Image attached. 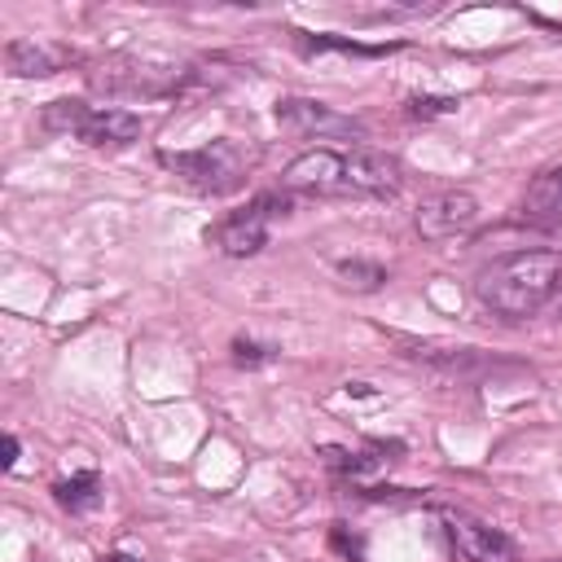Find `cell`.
<instances>
[{"label":"cell","mask_w":562,"mask_h":562,"mask_svg":"<svg viewBox=\"0 0 562 562\" xmlns=\"http://www.w3.org/2000/svg\"><path fill=\"white\" fill-rule=\"evenodd\" d=\"M259 562H263V558H259Z\"/></svg>","instance_id":"19"},{"label":"cell","mask_w":562,"mask_h":562,"mask_svg":"<svg viewBox=\"0 0 562 562\" xmlns=\"http://www.w3.org/2000/svg\"><path fill=\"white\" fill-rule=\"evenodd\" d=\"M329 540L351 558V562H364V544H360V536H347V527L342 522H334V531H329Z\"/></svg>","instance_id":"15"},{"label":"cell","mask_w":562,"mask_h":562,"mask_svg":"<svg viewBox=\"0 0 562 562\" xmlns=\"http://www.w3.org/2000/svg\"><path fill=\"white\" fill-rule=\"evenodd\" d=\"M281 184L312 198H391L400 189V162L373 145H316L290 158Z\"/></svg>","instance_id":"1"},{"label":"cell","mask_w":562,"mask_h":562,"mask_svg":"<svg viewBox=\"0 0 562 562\" xmlns=\"http://www.w3.org/2000/svg\"><path fill=\"white\" fill-rule=\"evenodd\" d=\"M0 465H4V470L18 465V439H13V435H4V457H0Z\"/></svg>","instance_id":"16"},{"label":"cell","mask_w":562,"mask_h":562,"mask_svg":"<svg viewBox=\"0 0 562 562\" xmlns=\"http://www.w3.org/2000/svg\"><path fill=\"white\" fill-rule=\"evenodd\" d=\"M522 211H527L531 220H562V162L527 184Z\"/></svg>","instance_id":"10"},{"label":"cell","mask_w":562,"mask_h":562,"mask_svg":"<svg viewBox=\"0 0 562 562\" xmlns=\"http://www.w3.org/2000/svg\"><path fill=\"white\" fill-rule=\"evenodd\" d=\"M474 224H479V198L470 189H439L422 198L413 211V228L426 241H448L457 233H470Z\"/></svg>","instance_id":"7"},{"label":"cell","mask_w":562,"mask_h":562,"mask_svg":"<svg viewBox=\"0 0 562 562\" xmlns=\"http://www.w3.org/2000/svg\"><path fill=\"white\" fill-rule=\"evenodd\" d=\"M97 562H145V558H136V553H127V549H114V553H101Z\"/></svg>","instance_id":"17"},{"label":"cell","mask_w":562,"mask_h":562,"mask_svg":"<svg viewBox=\"0 0 562 562\" xmlns=\"http://www.w3.org/2000/svg\"><path fill=\"white\" fill-rule=\"evenodd\" d=\"M255 158H259L255 145L233 140V136L206 140V145H198V149H162V154H158V162H162L171 176H180L189 189L211 193V198H224V193L241 189L246 176H250V167H255Z\"/></svg>","instance_id":"3"},{"label":"cell","mask_w":562,"mask_h":562,"mask_svg":"<svg viewBox=\"0 0 562 562\" xmlns=\"http://www.w3.org/2000/svg\"><path fill=\"white\" fill-rule=\"evenodd\" d=\"M558 290H562V255L558 250H509V255L492 259L474 281L479 307L501 321L536 316Z\"/></svg>","instance_id":"2"},{"label":"cell","mask_w":562,"mask_h":562,"mask_svg":"<svg viewBox=\"0 0 562 562\" xmlns=\"http://www.w3.org/2000/svg\"><path fill=\"white\" fill-rule=\"evenodd\" d=\"M40 127L53 136H75L92 149H119L140 136V114L123 105H88L75 97H57L40 110Z\"/></svg>","instance_id":"4"},{"label":"cell","mask_w":562,"mask_h":562,"mask_svg":"<svg viewBox=\"0 0 562 562\" xmlns=\"http://www.w3.org/2000/svg\"><path fill=\"white\" fill-rule=\"evenodd\" d=\"M272 356H277V347H272V342L233 338V364H241V369H259V364H268Z\"/></svg>","instance_id":"14"},{"label":"cell","mask_w":562,"mask_h":562,"mask_svg":"<svg viewBox=\"0 0 562 562\" xmlns=\"http://www.w3.org/2000/svg\"><path fill=\"white\" fill-rule=\"evenodd\" d=\"M334 272H338V281H342L347 290H378V285L386 281V268L373 263V259H338Z\"/></svg>","instance_id":"12"},{"label":"cell","mask_w":562,"mask_h":562,"mask_svg":"<svg viewBox=\"0 0 562 562\" xmlns=\"http://www.w3.org/2000/svg\"><path fill=\"white\" fill-rule=\"evenodd\" d=\"M553 562H562V558H553Z\"/></svg>","instance_id":"18"},{"label":"cell","mask_w":562,"mask_h":562,"mask_svg":"<svg viewBox=\"0 0 562 562\" xmlns=\"http://www.w3.org/2000/svg\"><path fill=\"white\" fill-rule=\"evenodd\" d=\"M443 536H448L457 562H514L509 540L496 527H487V522H479L470 514L443 509Z\"/></svg>","instance_id":"8"},{"label":"cell","mask_w":562,"mask_h":562,"mask_svg":"<svg viewBox=\"0 0 562 562\" xmlns=\"http://www.w3.org/2000/svg\"><path fill=\"white\" fill-rule=\"evenodd\" d=\"M285 211H290V198H285V193H259V198H250L246 206L228 211V215L206 233V241H211L220 255H228V259H250V255H259V250L268 246L272 224H277Z\"/></svg>","instance_id":"5"},{"label":"cell","mask_w":562,"mask_h":562,"mask_svg":"<svg viewBox=\"0 0 562 562\" xmlns=\"http://www.w3.org/2000/svg\"><path fill=\"white\" fill-rule=\"evenodd\" d=\"M53 496H57L61 509L88 514V509L101 501V479H97V470H79V474H70V479L53 483Z\"/></svg>","instance_id":"11"},{"label":"cell","mask_w":562,"mask_h":562,"mask_svg":"<svg viewBox=\"0 0 562 562\" xmlns=\"http://www.w3.org/2000/svg\"><path fill=\"white\" fill-rule=\"evenodd\" d=\"M66 61L61 48L44 44V40H9L4 44V70L13 79H44V75H57Z\"/></svg>","instance_id":"9"},{"label":"cell","mask_w":562,"mask_h":562,"mask_svg":"<svg viewBox=\"0 0 562 562\" xmlns=\"http://www.w3.org/2000/svg\"><path fill=\"white\" fill-rule=\"evenodd\" d=\"M277 123L281 132L290 136H316V140H364V123H356L351 114H338L334 105L325 101H312V97H281L277 101Z\"/></svg>","instance_id":"6"},{"label":"cell","mask_w":562,"mask_h":562,"mask_svg":"<svg viewBox=\"0 0 562 562\" xmlns=\"http://www.w3.org/2000/svg\"><path fill=\"white\" fill-rule=\"evenodd\" d=\"M457 105H461L457 97H430V92H426V97H422V92H413V97L404 101V110H408L413 119H439V114H452Z\"/></svg>","instance_id":"13"}]
</instances>
